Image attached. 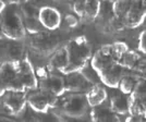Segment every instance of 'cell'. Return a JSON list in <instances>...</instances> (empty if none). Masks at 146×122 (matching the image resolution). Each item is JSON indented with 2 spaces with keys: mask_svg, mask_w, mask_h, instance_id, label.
<instances>
[{
  "mask_svg": "<svg viewBox=\"0 0 146 122\" xmlns=\"http://www.w3.org/2000/svg\"><path fill=\"white\" fill-rule=\"evenodd\" d=\"M66 48L69 54V63L62 73L69 74L83 71L93 56L92 47L85 37L80 36L74 38L66 46Z\"/></svg>",
  "mask_w": 146,
  "mask_h": 122,
  "instance_id": "obj_1",
  "label": "cell"
},
{
  "mask_svg": "<svg viewBox=\"0 0 146 122\" xmlns=\"http://www.w3.org/2000/svg\"><path fill=\"white\" fill-rule=\"evenodd\" d=\"M0 30L9 39H24L26 30L20 9L15 6H6L0 15Z\"/></svg>",
  "mask_w": 146,
  "mask_h": 122,
  "instance_id": "obj_2",
  "label": "cell"
},
{
  "mask_svg": "<svg viewBox=\"0 0 146 122\" xmlns=\"http://www.w3.org/2000/svg\"><path fill=\"white\" fill-rule=\"evenodd\" d=\"M19 63L3 61L0 66V86L6 91H24L25 87L18 74Z\"/></svg>",
  "mask_w": 146,
  "mask_h": 122,
  "instance_id": "obj_3",
  "label": "cell"
},
{
  "mask_svg": "<svg viewBox=\"0 0 146 122\" xmlns=\"http://www.w3.org/2000/svg\"><path fill=\"white\" fill-rule=\"evenodd\" d=\"M88 103L86 95L83 93H73L66 97L64 101L61 104V111L68 117L80 118L87 112Z\"/></svg>",
  "mask_w": 146,
  "mask_h": 122,
  "instance_id": "obj_4",
  "label": "cell"
},
{
  "mask_svg": "<svg viewBox=\"0 0 146 122\" xmlns=\"http://www.w3.org/2000/svg\"><path fill=\"white\" fill-rule=\"evenodd\" d=\"M59 44V37L45 30L32 35V47L42 55L47 56L54 54L58 49Z\"/></svg>",
  "mask_w": 146,
  "mask_h": 122,
  "instance_id": "obj_5",
  "label": "cell"
},
{
  "mask_svg": "<svg viewBox=\"0 0 146 122\" xmlns=\"http://www.w3.org/2000/svg\"><path fill=\"white\" fill-rule=\"evenodd\" d=\"M2 104L8 115H20L23 112L27 104V97L24 91H6L2 95Z\"/></svg>",
  "mask_w": 146,
  "mask_h": 122,
  "instance_id": "obj_6",
  "label": "cell"
},
{
  "mask_svg": "<svg viewBox=\"0 0 146 122\" xmlns=\"http://www.w3.org/2000/svg\"><path fill=\"white\" fill-rule=\"evenodd\" d=\"M58 101V97L47 91H40L32 94L27 97V104L35 112L47 113L51 107H55Z\"/></svg>",
  "mask_w": 146,
  "mask_h": 122,
  "instance_id": "obj_7",
  "label": "cell"
},
{
  "mask_svg": "<svg viewBox=\"0 0 146 122\" xmlns=\"http://www.w3.org/2000/svg\"><path fill=\"white\" fill-rule=\"evenodd\" d=\"M146 20V0H132L128 13L124 17L125 26L137 29Z\"/></svg>",
  "mask_w": 146,
  "mask_h": 122,
  "instance_id": "obj_8",
  "label": "cell"
},
{
  "mask_svg": "<svg viewBox=\"0 0 146 122\" xmlns=\"http://www.w3.org/2000/svg\"><path fill=\"white\" fill-rule=\"evenodd\" d=\"M18 74L24 85L25 90L34 91L38 87L39 83H38L35 71H34V68L32 66L31 61L29 60V58H23L19 62Z\"/></svg>",
  "mask_w": 146,
  "mask_h": 122,
  "instance_id": "obj_9",
  "label": "cell"
},
{
  "mask_svg": "<svg viewBox=\"0 0 146 122\" xmlns=\"http://www.w3.org/2000/svg\"><path fill=\"white\" fill-rule=\"evenodd\" d=\"M38 20L44 29L47 30H55L59 29L61 25L60 12L51 6H45L39 8L38 11Z\"/></svg>",
  "mask_w": 146,
  "mask_h": 122,
  "instance_id": "obj_10",
  "label": "cell"
},
{
  "mask_svg": "<svg viewBox=\"0 0 146 122\" xmlns=\"http://www.w3.org/2000/svg\"><path fill=\"white\" fill-rule=\"evenodd\" d=\"M3 52L1 55V60L9 61V62H14L19 63L20 61L23 59L25 47L22 40L19 39H9L1 49Z\"/></svg>",
  "mask_w": 146,
  "mask_h": 122,
  "instance_id": "obj_11",
  "label": "cell"
},
{
  "mask_svg": "<svg viewBox=\"0 0 146 122\" xmlns=\"http://www.w3.org/2000/svg\"><path fill=\"white\" fill-rule=\"evenodd\" d=\"M66 87L68 91L71 93H83L87 91L92 86L94 85L84 74L81 72H73V73L66 74L64 78Z\"/></svg>",
  "mask_w": 146,
  "mask_h": 122,
  "instance_id": "obj_12",
  "label": "cell"
},
{
  "mask_svg": "<svg viewBox=\"0 0 146 122\" xmlns=\"http://www.w3.org/2000/svg\"><path fill=\"white\" fill-rule=\"evenodd\" d=\"M97 75L105 86L110 88H118L120 80L124 74H123V68L118 63H115L113 66L99 72Z\"/></svg>",
  "mask_w": 146,
  "mask_h": 122,
  "instance_id": "obj_13",
  "label": "cell"
},
{
  "mask_svg": "<svg viewBox=\"0 0 146 122\" xmlns=\"http://www.w3.org/2000/svg\"><path fill=\"white\" fill-rule=\"evenodd\" d=\"M42 91L50 93L52 95H56L57 97L62 96L66 91V82L64 78H61L58 75H51V76H46L40 83Z\"/></svg>",
  "mask_w": 146,
  "mask_h": 122,
  "instance_id": "obj_14",
  "label": "cell"
},
{
  "mask_svg": "<svg viewBox=\"0 0 146 122\" xmlns=\"http://www.w3.org/2000/svg\"><path fill=\"white\" fill-rule=\"evenodd\" d=\"M117 62V59L112 55H108L106 52H104L103 50H98L91 58V67L96 71V73H99L104 70H106L107 68L113 66Z\"/></svg>",
  "mask_w": 146,
  "mask_h": 122,
  "instance_id": "obj_15",
  "label": "cell"
},
{
  "mask_svg": "<svg viewBox=\"0 0 146 122\" xmlns=\"http://www.w3.org/2000/svg\"><path fill=\"white\" fill-rule=\"evenodd\" d=\"M91 119L93 121H107V122H117L120 120L119 115L113 112L111 108L105 107L103 105H99L96 107H93L91 110Z\"/></svg>",
  "mask_w": 146,
  "mask_h": 122,
  "instance_id": "obj_16",
  "label": "cell"
},
{
  "mask_svg": "<svg viewBox=\"0 0 146 122\" xmlns=\"http://www.w3.org/2000/svg\"><path fill=\"white\" fill-rule=\"evenodd\" d=\"M86 99H87V103L88 106L93 108V107H96L99 105H103L106 99L108 97L107 95V91L106 88L102 85H94L92 86L88 91H86Z\"/></svg>",
  "mask_w": 146,
  "mask_h": 122,
  "instance_id": "obj_17",
  "label": "cell"
},
{
  "mask_svg": "<svg viewBox=\"0 0 146 122\" xmlns=\"http://www.w3.org/2000/svg\"><path fill=\"white\" fill-rule=\"evenodd\" d=\"M110 108L113 112L119 116L128 115L129 113V97L123 94H113L110 97Z\"/></svg>",
  "mask_w": 146,
  "mask_h": 122,
  "instance_id": "obj_18",
  "label": "cell"
},
{
  "mask_svg": "<svg viewBox=\"0 0 146 122\" xmlns=\"http://www.w3.org/2000/svg\"><path fill=\"white\" fill-rule=\"evenodd\" d=\"M68 63H69V54H68V50L66 47L57 49L52 54L50 61H49L50 67L56 69V70H59L60 72H62L66 69Z\"/></svg>",
  "mask_w": 146,
  "mask_h": 122,
  "instance_id": "obj_19",
  "label": "cell"
},
{
  "mask_svg": "<svg viewBox=\"0 0 146 122\" xmlns=\"http://www.w3.org/2000/svg\"><path fill=\"white\" fill-rule=\"evenodd\" d=\"M141 58V56L136 51H132L129 49L127 52H124L123 55L118 59V64L121 66L123 69H128V70H133L137 60Z\"/></svg>",
  "mask_w": 146,
  "mask_h": 122,
  "instance_id": "obj_20",
  "label": "cell"
},
{
  "mask_svg": "<svg viewBox=\"0 0 146 122\" xmlns=\"http://www.w3.org/2000/svg\"><path fill=\"white\" fill-rule=\"evenodd\" d=\"M102 0H85V15L92 20L97 19L102 10Z\"/></svg>",
  "mask_w": 146,
  "mask_h": 122,
  "instance_id": "obj_21",
  "label": "cell"
},
{
  "mask_svg": "<svg viewBox=\"0 0 146 122\" xmlns=\"http://www.w3.org/2000/svg\"><path fill=\"white\" fill-rule=\"evenodd\" d=\"M132 0H113L112 2V12L116 17L124 18L128 13Z\"/></svg>",
  "mask_w": 146,
  "mask_h": 122,
  "instance_id": "obj_22",
  "label": "cell"
},
{
  "mask_svg": "<svg viewBox=\"0 0 146 122\" xmlns=\"http://www.w3.org/2000/svg\"><path fill=\"white\" fill-rule=\"evenodd\" d=\"M23 22H24V27L26 30V33H30L31 35L45 30L38 18H23Z\"/></svg>",
  "mask_w": 146,
  "mask_h": 122,
  "instance_id": "obj_23",
  "label": "cell"
},
{
  "mask_svg": "<svg viewBox=\"0 0 146 122\" xmlns=\"http://www.w3.org/2000/svg\"><path fill=\"white\" fill-rule=\"evenodd\" d=\"M137 81H135L134 78L130 76V75H123L120 80V83H119V86L118 88L120 90L121 93L125 94V95H130L133 88L135 87V84H136Z\"/></svg>",
  "mask_w": 146,
  "mask_h": 122,
  "instance_id": "obj_24",
  "label": "cell"
},
{
  "mask_svg": "<svg viewBox=\"0 0 146 122\" xmlns=\"http://www.w3.org/2000/svg\"><path fill=\"white\" fill-rule=\"evenodd\" d=\"M130 98L133 99H142L146 97V81H137L132 93L130 94Z\"/></svg>",
  "mask_w": 146,
  "mask_h": 122,
  "instance_id": "obj_25",
  "label": "cell"
},
{
  "mask_svg": "<svg viewBox=\"0 0 146 122\" xmlns=\"http://www.w3.org/2000/svg\"><path fill=\"white\" fill-rule=\"evenodd\" d=\"M38 11H39V8L33 5L31 1L24 2L22 5V9H21L23 18H38Z\"/></svg>",
  "mask_w": 146,
  "mask_h": 122,
  "instance_id": "obj_26",
  "label": "cell"
},
{
  "mask_svg": "<svg viewBox=\"0 0 146 122\" xmlns=\"http://www.w3.org/2000/svg\"><path fill=\"white\" fill-rule=\"evenodd\" d=\"M112 49H113V54H115V57L117 58V62H118V59L129 50V46L124 42H116L112 44Z\"/></svg>",
  "mask_w": 146,
  "mask_h": 122,
  "instance_id": "obj_27",
  "label": "cell"
},
{
  "mask_svg": "<svg viewBox=\"0 0 146 122\" xmlns=\"http://www.w3.org/2000/svg\"><path fill=\"white\" fill-rule=\"evenodd\" d=\"M73 11L79 17H84L85 15V0H74Z\"/></svg>",
  "mask_w": 146,
  "mask_h": 122,
  "instance_id": "obj_28",
  "label": "cell"
},
{
  "mask_svg": "<svg viewBox=\"0 0 146 122\" xmlns=\"http://www.w3.org/2000/svg\"><path fill=\"white\" fill-rule=\"evenodd\" d=\"M64 22H66V24L69 26V27H75V26H78L79 24V19L76 15H74V14H67L66 15V18H64Z\"/></svg>",
  "mask_w": 146,
  "mask_h": 122,
  "instance_id": "obj_29",
  "label": "cell"
},
{
  "mask_svg": "<svg viewBox=\"0 0 146 122\" xmlns=\"http://www.w3.org/2000/svg\"><path fill=\"white\" fill-rule=\"evenodd\" d=\"M139 50L146 55V30L141 32L139 36Z\"/></svg>",
  "mask_w": 146,
  "mask_h": 122,
  "instance_id": "obj_30",
  "label": "cell"
},
{
  "mask_svg": "<svg viewBox=\"0 0 146 122\" xmlns=\"http://www.w3.org/2000/svg\"><path fill=\"white\" fill-rule=\"evenodd\" d=\"M133 70L137 71V72H141V73H146V59L140 58L136 62Z\"/></svg>",
  "mask_w": 146,
  "mask_h": 122,
  "instance_id": "obj_31",
  "label": "cell"
},
{
  "mask_svg": "<svg viewBox=\"0 0 146 122\" xmlns=\"http://www.w3.org/2000/svg\"><path fill=\"white\" fill-rule=\"evenodd\" d=\"M6 2H5V0H0V15H1V13L3 11V9L6 8Z\"/></svg>",
  "mask_w": 146,
  "mask_h": 122,
  "instance_id": "obj_32",
  "label": "cell"
},
{
  "mask_svg": "<svg viewBox=\"0 0 146 122\" xmlns=\"http://www.w3.org/2000/svg\"><path fill=\"white\" fill-rule=\"evenodd\" d=\"M5 93H6V91H5V90H3V88L0 86V97H2V95H3Z\"/></svg>",
  "mask_w": 146,
  "mask_h": 122,
  "instance_id": "obj_33",
  "label": "cell"
},
{
  "mask_svg": "<svg viewBox=\"0 0 146 122\" xmlns=\"http://www.w3.org/2000/svg\"><path fill=\"white\" fill-rule=\"evenodd\" d=\"M107 1H113V0H107Z\"/></svg>",
  "mask_w": 146,
  "mask_h": 122,
  "instance_id": "obj_34",
  "label": "cell"
}]
</instances>
